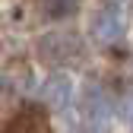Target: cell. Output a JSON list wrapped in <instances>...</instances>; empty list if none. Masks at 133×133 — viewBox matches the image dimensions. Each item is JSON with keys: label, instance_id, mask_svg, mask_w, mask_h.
<instances>
[{"label": "cell", "instance_id": "1", "mask_svg": "<svg viewBox=\"0 0 133 133\" xmlns=\"http://www.w3.org/2000/svg\"><path fill=\"white\" fill-rule=\"evenodd\" d=\"M79 51V38L73 32H51L38 41V54L48 60V63H60V60H70L73 54Z\"/></svg>", "mask_w": 133, "mask_h": 133}, {"label": "cell", "instance_id": "2", "mask_svg": "<svg viewBox=\"0 0 133 133\" xmlns=\"http://www.w3.org/2000/svg\"><path fill=\"white\" fill-rule=\"evenodd\" d=\"M6 133H48V124H44V114L35 111V108H29V111H19L13 117L10 130Z\"/></svg>", "mask_w": 133, "mask_h": 133}, {"label": "cell", "instance_id": "3", "mask_svg": "<svg viewBox=\"0 0 133 133\" xmlns=\"http://www.w3.org/2000/svg\"><path fill=\"white\" fill-rule=\"evenodd\" d=\"M92 35L102 41V44H111L114 38L121 35V22H117V16H114V13H98L95 19H92Z\"/></svg>", "mask_w": 133, "mask_h": 133}, {"label": "cell", "instance_id": "4", "mask_svg": "<svg viewBox=\"0 0 133 133\" xmlns=\"http://www.w3.org/2000/svg\"><path fill=\"white\" fill-rule=\"evenodd\" d=\"M41 102H48V105H66L70 102V79L66 76H51L41 86Z\"/></svg>", "mask_w": 133, "mask_h": 133}, {"label": "cell", "instance_id": "5", "mask_svg": "<svg viewBox=\"0 0 133 133\" xmlns=\"http://www.w3.org/2000/svg\"><path fill=\"white\" fill-rule=\"evenodd\" d=\"M76 6H79V0H48L44 3V10H48L51 19H63V16H70Z\"/></svg>", "mask_w": 133, "mask_h": 133}]
</instances>
